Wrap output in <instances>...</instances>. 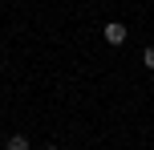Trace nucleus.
I'll return each mask as SVG.
<instances>
[{
  "label": "nucleus",
  "instance_id": "obj_1",
  "mask_svg": "<svg viewBox=\"0 0 154 150\" xmlns=\"http://www.w3.org/2000/svg\"><path fill=\"white\" fill-rule=\"evenodd\" d=\"M101 37H106V45H126V37H130V32H126L122 20H109L106 29H101Z\"/></svg>",
  "mask_w": 154,
  "mask_h": 150
},
{
  "label": "nucleus",
  "instance_id": "obj_2",
  "mask_svg": "<svg viewBox=\"0 0 154 150\" xmlns=\"http://www.w3.org/2000/svg\"><path fill=\"white\" fill-rule=\"evenodd\" d=\"M4 150H29V138H24V134H8Z\"/></svg>",
  "mask_w": 154,
  "mask_h": 150
},
{
  "label": "nucleus",
  "instance_id": "obj_3",
  "mask_svg": "<svg viewBox=\"0 0 154 150\" xmlns=\"http://www.w3.org/2000/svg\"><path fill=\"white\" fill-rule=\"evenodd\" d=\"M142 65H146V69H154V45L142 49Z\"/></svg>",
  "mask_w": 154,
  "mask_h": 150
},
{
  "label": "nucleus",
  "instance_id": "obj_4",
  "mask_svg": "<svg viewBox=\"0 0 154 150\" xmlns=\"http://www.w3.org/2000/svg\"><path fill=\"white\" fill-rule=\"evenodd\" d=\"M49 150H53V146H49Z\"/></svg>",
  "mask_w": 154,
  "mask_h": 150
}]
</instances>
